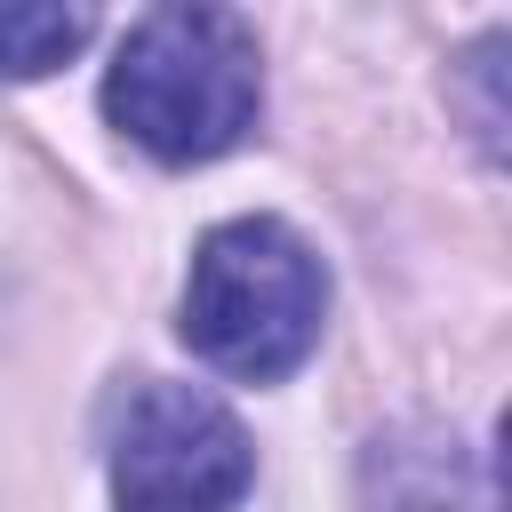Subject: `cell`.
I'll list each match as a JSON object with an SVG mask.
<instances>
[{
    "label": "cell",
    "mask_w": 512,
    "mask_h": 512,
    "mask_svg": "<svg viewBox=\"0 0 512 512\" xmlns=\"http://www.w3.org/2000/svg\"><path fill=\"white\" fill-rule=\"evenodd\" d=\"M328 272L280 216H232L192 248L184 280V344L240 384L288 376L320 344Z\"/></svg>",
    "instance_id": "obj_2"
},
{
    "label": "cell",
    "mask_w": 512,
    "mask_h": 512,
    "mask_svg": "<svg viewBox=\"0 0 512 512\" xmlns=\"http://www.w3.org/2000/svg\"><path fill=\"white\" fill-rule=\"evenodd\" d=\"M424 472H432V480L416 488V480L400 472V456H392V480L376 472V480H384L376 512H472V504L456 496V440H448V448H424Z\"/></svg>",
    "instance_id": "obj_5"
},
{
    "label": "cell",
    "mask_w": 512,
    "mask_h": 512,
    "mask_svg": "<svg viewBox=\"0 0 512 512\" xmlns=\"http://www.w3.org/2000/svg\"><path fill=\"white\" fill-rule=\"evenodd\" d=\"M96 32L88 8H56V0H24V8H0V80H40L56 72L64 56H80Z\"/></svg>",
    "instance_id": "obj_4"
},
{
    "label": "cell",
    "mask_w": 512,
    "mask_h": 512,
    "mask_svg": "<svg viewBox=\"0 0 512 512\" xmlns=\"http://www.w3.org/2000/svg\"><path fill=\"white\" fill-rule=\"evenodd\" d=\"M256 448L240 416L200 384H136L112 440L120 512H232L248 496Z\"/></svg>",
    "instance_id": "obj_3"
},
{
    "label": "cell",
    "mask_w": 512,
    "mask_h": 512,
    "mask_svg": "<svg viewBox=\"0 0 512 512\" xmlns=\"http://www.w3.org/2000/svg\"><path fill=\"white\" fill-rule=\"evenodd\" d=\"M256 104H264V56H256L248 16L232 8H192V0L152 8L128 24L104 72L112 128L168 168L232 152L256 128Z\"/></svg>",
    "instance_id": "obj_1"
}]
</instances>
